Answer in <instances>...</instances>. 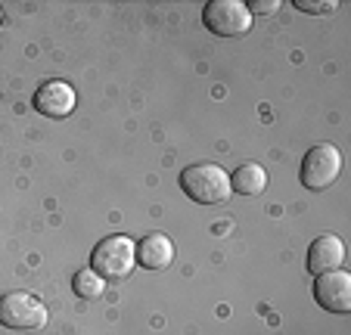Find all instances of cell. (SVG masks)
<instances>
[{
  "mask_svg": "<svg viewBox=\"0 0 351 335\" xmlns=\"http://www.w3.org/2000/svg\"><path fill=\"white\" fill-rule=\"evenodd\" d=\"M280 0H255L252 7H249V13H261V16H271V13H280Z\"/></svg>",
  "mask_w": 351,
  "mask_h": 335,
  "instance_id": "4fadbf2b",
  "label": "cell"
},
{
  "mask_svg": "<svg viewBox=\"0 0 351 335\" xmlns=\"http://www.w3.org/2000/svg\"><path fill=\"white\" fill-rule=\"evenodd\" d=\"M0 323L10 329H40L47 323V308L32 292H7L0 298Z\"/></svg>",
  "mask_w": 351,
  "mask_h": 335,
  "instance_id": "5b68a950",
  "label": "cell"
},
{
  "mask_svg": "<svg viewBox=\"0 0 351 335\" xmlns=\"http://www.w3.org/2000/svg\"><path fill=\"white\" fill-rule=\"evenodd\" d=\"M75 103H78V93L66 81H44L34 90V109L40 115H47V119H66V115H72Z\"/></svg>",
  "mask_w": 351,
  "mask_h": 335,
  "instance_id": "52a82bcc",
  "label": "cell"
},
{
  "mask_svg": "<svg viewBox=\"0 0 351 335\" xmlns=\"http://www.w3.org/2000/svg\"><path fill=\"white\" fill-rule=\"evenodd\" d=\"M134 264H137V245H134L131 236H121V233L106 236L90 255V267L97 270L103 280H112V283L131 276Z\"/></svg>",
  "mask_w": 351,
  "mask_h": 335,
  "instance_id": "7a4b0ae2",
  "label": "cell"
},
{
  "mask_svg": "<svg viewBox=\"0 0 351 335\" xmlns=\"http://www.w3.org/2000/svg\"><path fill=\"white\" fill-rule=\"evenodd\" d=\"M265 186H267V171L258 162H243L230 174V190L239 193V196H261Z\"/></svg>",
  "mask_w": 351,
  "mask_h": 335,
  "instance_id": "30bf717a",
  "label": "cell"
},
{
  "mask_svg": "<svg viewBox=\"0 0 351 335\" xmlns=\"http://www.w3.org/2000/svg\"><path fill=\"white\" fill-rule=\"evenodd\" d=\"M180 190L199 205H221L230 199V177L221 164L215 162H196L180 171Z\"/></svg>",
  "mask_w": 351,
  "mask_h": 335,
  "instance_id": "6da1fadb",
  "label": "cell"
},
{
  "mask_svg": "<svg viewBox=\"0 0 351 335\" xmlns=\"http://www.w3.org/2000/svg\"><path fill=\"white\" fill-rule=\"evenodd\" d=\"M345 261V243L336 236V233H324L311 243L308 249V270L314 276L330 273V270H339Z\"/></svg>",
  "mask_w": 351,
  "mask_h": 335,
  "instance_id": "ba28073f",
  "label": "cell"
},
{
  "mask_svg": "<svg viewBox=\"0 0 351 335\" xmlns=\"http://www.w3.org/2000/svg\"><path fill=\"white\" fill-rule=\"evenodd\" d=\"M174 261V243L165 233H153L137 245V264H143L146 270H165Z\"/></svg>",
  "mask_w": 351,
  "mask_h": 335,
  "instance_id": "9c48e42d",
  "label": "cell"
},
{
  "mask_svg": "<svg viewBox=\"0 0 351 335\" xmlns=\"http://www.w3.org/2000/svg\"><path fill=\"white\" fill-rule=\"evenodd\" d=\"M202 19L208 32L218 38H239L252 28V13L243 0H208Z\"/></svg>",
  "mask_w": 351,
  "mask_h": 335,
  "instance_id": "277c9868",
  "label": "cell"
},
{
  "mask_svg": "<svg viewBox=\"0 0 351 335\" xmlns=\"http://www.w3.org/2000/svg\"><path fill=\"white\" fill-rule=\"evenodd\" d=\"M0 22H3V13H0Z\"/></svg>",
  "mask_w": 351,
  "mask_h": 335,
  "instance_id": "5bb4252c",
  "label": "cell"
},
{
  "mask_svg": "<svg viewBox=\"0 0 351 335\" xmlns=\"http://www.w3.org/2000/svg\"><path fill=\"white\" fill-rule=\"evenodd\" d=\"M295 10H302V13H314V16H324V13H336L339 3H336V0H295Z\"/></svg>",
  "mask_w": 351,
  "mask_h": 335,
  "instance_id": "7c38bea8",
  "label": "cell"
},
{
  "mask_svg": "<svg viewBox=\"0 0 351 335\" xmlns=\"http://www.w3.org/2000/svg\"><path fill=\"white\" fill-rule=\"evenodd\" d=\"M72 289H75V295L78 298L97 301V298H103V292H106V280H103L93 267H87V270H78V273H75Z\"/></svg>",
  "mask_w": 351,
  "mask_h": 335,
  "instance_id": "8fae6325",
  "label": "cell"
},
{
  "mask_svg": "<svg viewBox=\"0 0 351 335\" xmlns=\"http://www.w3.org/2000/svg\"><path fill=\"white\" fill-rule=\"evenodd\" d=\"M339 171H342V156H339V149L332 143H317L311 146V149L305 152V158H302V186H308V190L314 193H324L326 186L336 184Z\"/></svg>",
  "mask_w": 351,
  "mask_h": 335,
  "instance_id": "3957f363",
  "label": "cell"
},
{
  "mask_svg": "<svg viewBox=\"0 0 351 335\" xmlns=\"http://www.w3.org/2000/svg\"><path fill=\"white\" fill-rule=\"evenodd\" d=\"M314 298L324 310L332 314H348L351 310V273L348 270H330V273H320L317 283H314Z\"/></svg>",
  "mask_w": 351,
  "mask_h": 335,
  "instance_id": "8992f818",
  "label": "cell"
}]
</instances>
